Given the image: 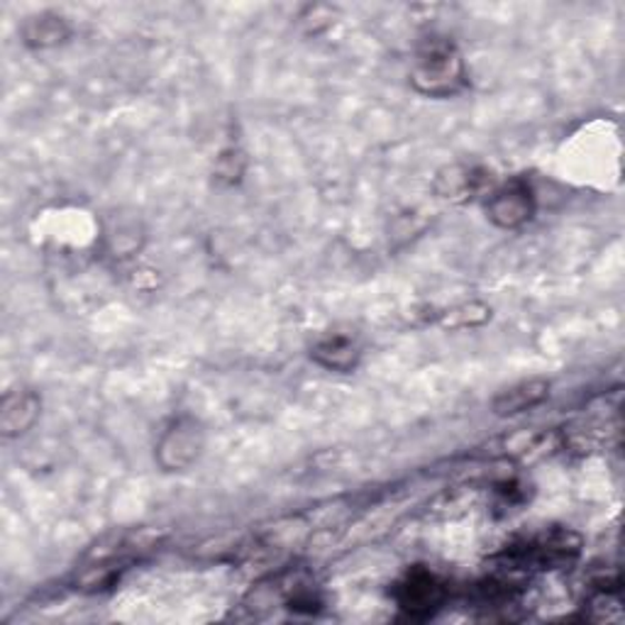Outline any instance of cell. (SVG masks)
<instances>
[{"instance_id": "cell-1", "label": "cell", "mask_w": 625, "mask_h": 625, "mask_svg": "<svg viewBox=\"0 0 625 625\" xmlns=\"http://www.w3.org/2000/svg\"><path fill=\"white\" fill-rule=\"evenodd\" d=\"M408 77L414 89L428 98H449L469 86L465 57L447 37L430 34L410 54Z\"/></svg>"}, {"instance_id": "cell-2", "label": "cell", "mask_w": 625, "mask_h": 625, "mask_svg": "<svg viewBox=\"0 0 625 625\" xmlns=\"http://www.w3.org/2000/svg\"><path fill=\"white\" fill-rule=\"evenodd\" d=\"M206 447V433L201 423L183 416L173 418L157 443V462L167 472H183L201 457Z\"/></svg>"}, {"instance_id": "cell-3", "label": "cell", "mask_w": 625, "mask_h": 625, "mask_svg": "<svg viewBox=\"0 0 625 625\" xmlns=\"http://www.w3.org/2000/svg\"><path fill=\"white\" fill-rule=\"evenodd\" d=\"M535 194L530 183L516 177L498 186H492L489 196H486V216L504 230L523 228L525 222H530L535 216Z\"/></svg>"}, {"instance_id": "cell-4", "label": "cell", "mask_w": 625, "mask_h": 625, "mask_svg": "<svg viewBox=\"0 0 625 625\" xmlns=\"http://www.w3.org/2000/svg\"><path fill=\"white\" fill-rule=\"evenodd\" d=\"M398 608L408 618H428L447 602V584L435 572L414 567L394 586Z\"/></svg>"}, {"instance_id": "cell-5", "label": "cell", "mask_w": 625, "mask_h": 625, "mask_svg": "<svg viewBox=\"0 0 625 625\" xmlns=\"http://www.w3.org/2000/svg\"><path fill=\"white\" fill-rule=\"evenodd\" d=\"M310 359L323 369L349 374L359 365L361 347L357 345L353 335L335 333L328 337H320V340L310 347Z\"/></svg>"}, {"instance_id": "cell-6", "label": "cell", "mask_w": 625, "mask_h": 625, "mask_svg": "<svg viewBox=\"0 0 625 625\" xmlns=\"http://www.w3.org/2000/svg\"><path fill=\"white\" fill-rule=\"evenodd\" d=\"M42 401L40 396L28 389H16L6 394L3 398V410H0V428H3L6 437H18L28 433L37 416H40Z\"/></svg>"}, {"instance_id": "cell-7", "label": "cell", "mask_w": 625, "mask_h": 625, "mask_svg": "<svg viewBox=\"0 0 625 625\" xmlns=\"http://www.w3.org/2000/svg\"><path fill=\"white\" fill-rule=\"evenodd\" d=\"M549 396V381L545 379H528V381H518L510 386V389H504L492 401V410L496 416L502 418H510L525 414L535 406H540L545 398Z\"/></svg>"}, {"instance_id": "cell-8", "label": "cell", "mask_w": 625, "mask_h": 625, "mask_svg": "<svg viewBox=\"0 0 625 625\" xmlns=\"http://www.w3.org/2000/svg\"><path fill=\"white\" fill-rule=\"evenodd\" d=\"M486 183H492L489 177H486V171L477 167L457 165L445 169L440 177H437L435 189L443 198H449V201H467V198L479 196L486 189Z\"/></svg>"}, {"instance_id": "cell-9", "label": "cell", "mask_w": 625, "mask_h": 625, "mask_svg": "<svg viewBox=\"0 0 625 625\" xmlns=\"http://www.w3.org/2000/svg\"><path fill=\"white\" fill-rule=\"evenodd\" d=\"M69 34H71L69 22L65 18L54 16V12H42V16L28 18L22 24V42L37 49L61 44Z\"/></svg>"}, {"instance_id": "cell-10", "label": "cell", "mask_w": 625, "mask_h": 625, "mask_svg": "<svg viewBox=\"0 0 625 625\" xmlns=\"http://www.w3.org/2000/svg\"><path fill=\"white\" fill-rule=\"evenodd\" d=\"M489 318H492V308H486L482 304H465L443 312L440 323L445 328H467V325H482Z\"/></svg>"}]
</instances>
